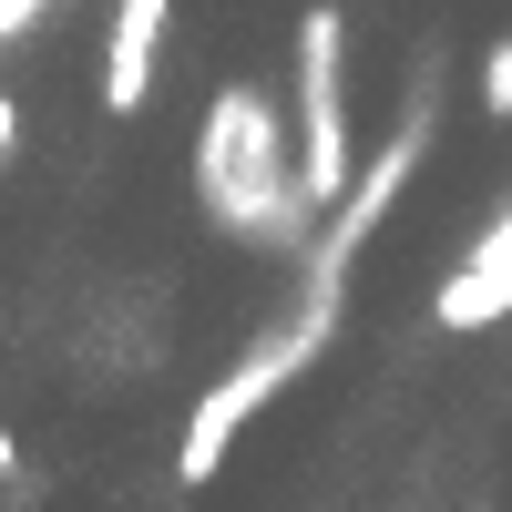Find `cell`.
Here are the masks:
<instances>
[{"instance_id": "obj_6", "label": "cell", "mask_w": 512, "mask_h": 512, "mask_svg": "<svg viewBox=\"0 0 512 512\" xmlns=\"http://www.w3.org/2000/svg\"><path fill=\"white\" fill-rule=\"evenodd\" d=\"M431 318H441V328H492V318H512V205L482 226V246L461 256L451 277H441Z\"/></svg>"}, {"instance_id": "obj_4", "label": "cell", "mask_w": 512, "mask_h": 512, "mask_svg": "<svg viewBox=\"0 0 512 512\" xmlns=\"http://www.w3.org/2000/svg\"><path fill=\"white\" fill-rule=\"evenodd\" d=\"M420 144H431V82H420L410 123H400V134L379 144L369 164H359V185L328 205V236H318V277H338V287H349V256H359V246L379 236V216H390V205H400V185L420 175Z\"/></svg>"}, {"instance_id": "obj_3", "label": "cell", "mask_w": 512, "mask_h": 512, "mask_svg": "<svg viewBox=\"0 0 512 512\" xmlns=\"http://www.w3.org/2000/svg\"><path fill=\"white\" fill-rule=\"evenodd\" d=\"M297 185L328 216L359 185V144H349V11L308 0L297 11Z\"/></svg>"}, {"instance_id": "obj_9", "label": "cell", "mask_w": 512, "mask_h": 512, "mask_svg": "<svg viewBox=\"0 0 512 512\" xmlns=\"http://www.w3.org/2000/svg\"><path fill=\"white\" fill-rule=\"evenodd\" d=\"M11 134H21V103H11V93H0V154H11Z\"/></svg>"}, {"instance_id": "obj_2", "label": "cell", "mask_w": 512, "mask_h": 512, "mask_svg": "<svg viewBox=\"0 0 512 512\" xmlns=\"http://www.w3.org/2000/svg\"><path fill=\"white\" fill-rule=\"evenodd\" d=\"M328 328H338V277H308V308H297L287 328H267V338H256V349L216 379V390L195 400L185 451H175V482H185V492H205V482H216V472H226V451H236V431H246V420L287 390V379H308V369H318Z\"/></svg>"}, {"instance_id": "obj_10", "label": "cell", "mask_w": 512, "mask_h": 512, "mask_svg": "<svg viewBox=\"0 0 512 512\" xmlns=\"http://www.w3.org/2000/svg\"><path fill=\"white\" fill-rule=\"evenodd\" d=\"M11 472H21V441H11V431H0V482H11Z\"/></svg>"}, {"instance_id": "obj_8", "label": "cell", "mask_w": 512, "mask_h": 512, "mask_svg": "<svg viewBox=\"0 0 512 512\" xmlns=\"http://www.w3.org/2000/svg\"><path fill=\"white\" fill-rule=\"evenodd\" d=\"M41 11H52V0H0V41H11V31H31Z\"/></svg>"}, {"instance_id": "obj_7", "label": "cell", "mask_w": 512, "mask_h": 512, "mask_svg": "<svg viewBox=\"0 0 512 512\" xmlns=\"http://www.w3.org/2000/svg\"><path fill=\"white\" fill-rule=\"evenodd\" d=\"M482 113L512 123V41H492V52H482Z\"/></svg>"}, {"instance_id": "obj_1", "label": "cell", "mask_w": 512, "mask_h": 512, "mask_svg": "<svg viewBox=\"0 0 512 512\" xmlns=\"http://www.w3.org/2000/svg\"><path fill=\"white\" fill-rule=\"evenodd\" d=\"M195 205L205 226L236 236V246H287L297 226L318 216L308 185H297V154L277 134V103L256 82H226L195 123Z\"/></svg>"}, {"instance_id": "obj_5", "label": "cell", "mask_w": 512, "mask_h": 512, "mask_svg": "<svg viewBox=\"0 0 512 512\" xmlns=\"http://www.w3.org/2000/svg\"><path fill=\"white\" fill-rule=\"evenodd\" d=\"M164 21H175V0H113V31H103V113H113V123H134V113L154 103Z\"/></svg>"}]
</instances>
